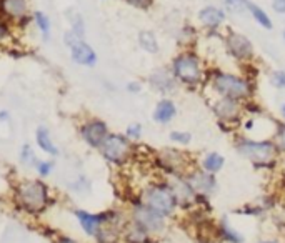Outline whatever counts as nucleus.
<instances>
[{
	"instance_id": "f257e3e1",
	"label": "nucleus",
	"mask_w": 285,
	"mask_h": 243,
	"mask_svg": "<svg viewBox=\"0 0 285 243\" xmlns=\"http://www.w3.org/2000/svg\"><path fill=\"white\" fill-rule=\"evenodd\" d=\"M12 201L24 215L42 217L50 207H54L55 198L44 178H25L12 187Z\"/></svg>"
},
{
	"instance_id": "f03ea898",
	"label": "nucleus",
	"mask_w": 285,
	"mask_h": 243,
	"mask_svg": "<svg viewBox=\"0 0 285 243\" xmlns=\"http://www.w3.org/2000/svg\"><path fill=\"white\" fill-rule=\"evenodd\" d=\"M203 89L210 90L215 97L245 102V100L255 97L257 82L247 78L242 73H234L222 69H207V82Z\"/></svg>"
},
{
	"instance_id": "7ed1b4c3",
	"label": "nucleus",
	"mask_w": 285,
	"mask_h": 243,
	"mask_svg": "<svg viewBox=\"0 0 285 243\" xmlns=\"http://www.w3.org/2000/svg\"><path fill=\"white\" fill-rule=\"evenodd\" d=\"M169 67L172 70V75L175 77L178 85L184 87V89L192 92L205 87V82H207V67H205L203 58L195 47L182 49L180 52H177Z\"/></svg>"
},
{
	"instance_id": "20e7f679",
	"label": "nucleus",
	"mask_w": 285,
	"mask_h": 243,
	"mask_svg": "<svg viewBox=\"0 0 285 243\" xmlns=\"http://www.w3.org/2000/svg\"><path fill=\"white\" fill-rule=\"evenodd\" d=\"M234 148L257 170H272L280 157L272 138H252L249 135H237L234 138Z\"/></svg>"
},
{
	"instance_id": "39448f33",
	"label": "nucleus",
	"mask_w": 285,
	"mask_h": 243,
	"mask_svg": "<svg viewBox=\"0 0 285 243\" xmlns=\"http://www.w3.org/2000/svg\"><path fill=\"white\" fill-rule=\"evenodd\" d=\"M138 198L142 204L164 215L165 218H172L178 210V200L167 178L154 180L147 184L138 192Z\"/></svg>"
},
{
	"instance_id": "423d86ee",
	"label": "nucleus",
	"mask_w": 285,
	"mask_h": 243,
	"mask_svg": "<svg viewBox=\"0 0 285 243\" xmlns=\"http://www.w3.org/2000/svg\"><path fill=\"white\" fill-rule=\"evenodd\" d=\"M135 144L125 137V133L110 132L98 148L100 157L112 167H125L134 157Z\"/></svg>"
},
{
	"instance_id": "0eeeda50",
	"label": "nucleus",
	"mask_w": 285,
	"mask_h": 243,
	"mask_svg": "<svg viewBox=\"0 0 285 243\" xmlns=\"http://www.w3.org/2000/svg\"><path fill=\"white\" fill-rule=\"evenodd\" d=\"M129 220L135 221L137 225H140L145 228L152 237H157V235H162L167 228V220L164 215L157 213L155 210H152L150 207L142 204L140 198H134L130 201V213H129Z\"/></svg>"
},
{
	"instance_id": "6e6552de",
	"label": "nucleus",
	"mask_w": 285,
	"mask_h": 243,
	"mask_svg": "<svg viewBox=\"0 0 285 243\" xmlns=\"http://www.w3.org/2000/svg\"><path fill=\"white\" fill-rule=\"evenodd\" d=\"M154 164L165 177H174V175H185L192 165L185 152L178 148H164L154 155Z\"/></svg>"
},
{
	"instance_id": "1a4fd4ad",
	"label": "nucleus",
	"mask_w": 285,
	"mask_h": 243,
	"mask_svg": "<svg viewBox=\"0 0 285 243\" xmlns=\"http://www.w3.org/2000/svg\"><path fill=\"white\" fill-rule=\"evenodd\" d=\"M223 49L232 60H235L240 65L254 62L255 58V47L252 40L245 33L237 30H229L223 35Z\"/></svg>"
},
{
	"instance_id": "9d476101",
	"label": "nucleus",
	"mask_w": 285,
	"mask_h": 243,
	"mask_svg": "<svg viewBox=\"0 0 285 243\" xmlns=\"http://www.w3.org/2000/svg\"><path fill=\"white\" fill-rule=\"evenodd\" d=\"M77 132L85 145L89 148H94V150H98V148L102 147L104 140L107 138V135L110 133V128L107 125V121L102 118L87 117L78 124Z\"/></svg>"
},
{
	"instance_id": "9b49d317",
	"label": "nucleus",
	"mask_w": 285,
	"mask_h": 243,
	"mask_svg": "<svg viewBox=\"0 0 285 243\" xmlns=\"http://www.w3.org/2000/svg\"><path fill=\"white\" fill-rule=\"evenodd\" d=\"M242 104L243 102H238V100L214 97V100H210V109L214 112L217 121H223V124H227L230 127L238 128L242 118L245 117Z\"/></svg>"
},
{
	"instance_id": "f8f14e48",
	"label": "nucleus",
	"mask_w": 285,
	"mask_h": 243,
	"mask_svg": "<svg viewBox=\"0 0 285 243\" xmlns=\"http://www.w3.org/2000/svg\"><path fill=\"white\" fill-rule=\"evenodd\" d=\"M122 215L120 210H117V208H109V210H104V212H97V213H92L87 210H74V217L78 221V225H80L82 232L87 235V237H95V233L98 232V228L102 225L109 224V221L118 218Z\"/></svg>"
},
{
	"instance_id": "ddd939ff",
	"label": "nucleus",
	"mask_w": 285,
	"mask_h": 243,
	"mask_svg": "<svg viewBox=\"0 0 285 243\" xmlns=\"http://www.w3.org/2000/svg\"><path fill=\"white\" fill-rule=\"evenodd\" d=\"M32 13L29 0H0V15L7 18L15 29H27L32 24Z\"/></svg>"
},
{
	"instance_id": "4468645a",
	"label": "nucleus",
	"mask_w": 285,
	"mask_h": 243,
	"mask_svg": "<svg viewBox=\"0 0 285 243\" xmlns=\"http://www.w3.org/2000/svg\"><path fill=\"white\" fill-rule=\"evenodd\" d=\"M149 87L154 92L160 93L162 97H170L178 90V82L175 77L172 75L170 67H157L155 70L150 72V75L147 77Z\"/></svg>"
},
{
	"instance_id": "2eb2a0df",
	"label": "nucleus",
	"mask_w": 285,
	"mask_h": 243,
	"mask_svg": "<svg viewBox=\"0 0 285 243\" xmlns=\"http://www.w3.org/2000/svg\"><path fill=\"white\" fill-rule=\"evenodd\" d=\"M185 178L194 188V192L198 195H207L212 197L218 190V181L214 173L205 172L200 167H192L190 170L185 173Z\"/></svg>"
},
{
	"instance_id": "dca6fc26",
	"label": "nucleus",
	"mask_w": 285,
	"mask_h": 243,
	"mask_svg": "<svg viewBox=\"0 0 285 243\" xmlns=\"http://www.w3.org/2000/svg\"><path fill=\"white\" fill-rule=\"evenodd\" d=\"M167 180L178 200V210H194L195 192L185 178V175H174V177H167Z\"/></svg>"
},
{
	"instance_id": "f3484780",
	"label": "nucleus",
	"mask_w": 285,
	"mask_h": 243,
	"mask_svg": "<svg viewBox=\"0 0 285 243\" xmlns=\"http://www.w3.org/2000/svg\"><path fill=\"white\" fill-rule=\"evenodd\" d=\"M197 20L202 25V29H205V32H218L227 20V12L222 7L205 5L198 10Z\"/></svg>"
},
{
	"instance_id": "a211bd4d",
	"label": "nucleus",
	"mask_w": 285,
	"mask_h": 243,
	"mask_svg": "<svg viewBox=\"0 0 285 243\" xmlns=\"http://www.w3.org/2000/svg\"><path fill=\"white\" fill-rule=\"evenodd\" d=\"M69 50H70L72 62L80 67L92 69V67H95L98 62V55H97L95 49L87 42V40H78V42H75Z\"/></svg>"
},
{
	"instance_id": "6ab92c4d",
	"label": "nucleus",
	"mask_w": 285,
	"mask_h": 243,
	"mask_svg": "<svg viewBox=\"0 0 285 243\" xmlns=\"http://www.w3.org/2000/svg\"><path fill=\"white\" fill-rule=\"evenodd\" d=\"M178 115L177 104L170 97H162L154 107L152 112V120L158 125H169L170 121H174Z\"/></svg>"
},
{
	"instance_id": "aec40b11",
	"label": "nucleus",
	"mask_w": 285,
	"mask_h": 243,
	"mask_svg": "<svg viewBox=\"0 0 285 243\" xmlns=\"http://www.w3.org/2000/svg\"><path fill=\"white\" fill-rule=\"evenodd\" d=\"M215 238L223 243H243L245 237L229 221L227 217H222L215 224Z\"/></svg>"
},
{
	"instance_id": "412c9836",
	"label": "nucleus",
	"mask_w": 285,
	"mask_h": 243,
	"mask_svg": "<svg viewBox=\"0 0 285 243\" xmlns=\"http://www.w3.org/2000/svg\"><path fill=\"white\" fill-rule=\"evenodd\" d=\"M122 241L124 243H152L154 237L142 228L140 225H137L135 221L127 220V224L122 228Z\"/></svg>"
},
{
	"instance_id": "4be33fe9",
	"label": "nucleus",
	"mask_w": 285,
	"mask_h": 243,
	"mask_svg": "<svg viewBox=\"0 0 285 243\" xmlns=\"http://www.w3.org/2000/svg\"><path fill=\"white\" fill-rule=\"evenodd\" d=\"M35 144L45 155H49V157H58V153H60V152H58V147L55 145L54 138H52L50 130L47 127H44V125L37 127V130H35Z\"/></svg>"
},
{
	"instance_id": "5701e85b",
	"label": "nucleus",
	"mask_w": 285,
	"mask_h": 243,
	"mask_svg": "<svg viewBox=\"0 0 285 243\" xmlns=\"http://www.w3.org/2000/svg\"><path fill=\"white\" fill-rule=\"evenodd\" d=\"M198 167L203 168L205 172L217 175L218 172L223 170V167H225V157H223L222 153H218V152H209V153H205L203 157H202L200 165H198Z\"/></svg>"
},
{
	"instance_id": "b1692460",
	"label": "nucleus",
	"mask_w": 285,
	"mask_h": 243,
	"mask_svg": "<svg viewBox=\"0 0 285 243\" xmlns=\"http://www.w3.org/2000/svg\"><path fill=\"white\" fill-rule=\"evenodd\" d=\"M137 42L138 47L150 53V55H157L158 52H160V44H158V38L157 35L152 30H140L137 35Z\"/></svg>"
},
{
	"instance_id": "393cba45",
	"label": "nucleus",
	"mask_w": 285,
	"mask_h": 243,
	"mask_svg": "<svg viewBox=\"0 0 285 243\" xmlns=\"http://www.w3.org/2000/svg\"><path fill=\"white\" fill-rule=\"evenodd\" d=\"M32 24H34L37 32L42 35V38L47 42L49 37H50V32H52V20H50V17L44 10H34V13H32Z\"/></svg>"
},
{
	"instance_id": "a878e982",
	"label": "nucleus",
	"mask_w": 285,
	"mask_h": 243,
	"mask_svg": "<svg viewBox=\"0 0 285 243\" xmlns=\"http://www.w3.org/2000/svg\"><path fill=\"white\" fill-rule=\"evenodd\" d=\"M197 29L192 24L185 22L180 30H178V35H177V44L180 45V49H190V47H195L197 42Z\"/></svg>"
},
{
	"instance_id": "bb28decb",
	"label": "nucleus",
	"mask_w": 285,
	"mask_h": 243,
	"mask_svg": "<svg viewBox=\"0 0 285 243\" xmlns=\"http://www.w3.org/2000/svg\"><path fill=\"white\" fill-rule=\"evenodd\" d=\"M65 17H67L69 24H70V32L74 33L77 38L85 40V33H87V27H85V20L82 17V13H78L75 10L69 9L67 13H65Z\"/></svg>"
},
{
	"instance_id": "cd10ccee",
	"label": "nucleus",
	"mask_w": 285,
	"mask_h": 243,
	"mask_svg": "<svg viewBox=\"0 0 285 243\" xmlns=\"http://www.w3.org/2000/svg\"><path fill=\"white\" fill-rule=\"evenodd\" d=\"M249 13L250 17L255 20V24H258L265 30H272L274 29V24H272V18L267 12H265L260 5H257L254 2H249Z\"/></svg>"
},
{
	"instance_id": "c85d7f7f",
	"label": "nucleus",
	"mask_w": 285,
	"mask_h": 243,
	"mask_svg": "<svg viewBox=\"0 0 285 243\" xmlns=\"http://www.w3.org/2000/svg\"><path fill=\"white\" fill-rule=\"evenodd\" d=\"M15 35V27L12 25L5 17L0 15V49L9 47Z\"/></svg>"
},
{
	"instance_id": "c756f323",
	"label": "nucleus",
	"mask_w": 285,
	"mask_h": 243,
	"mask_svg": "<svg viewBox=\"0 0 285 243\" xmlns=\"http://www.w3.org/2000/svg\"><path fill=\"white\" fill-rule=\"evenodd\" d=\"M37 153L34 152V148H32L30 144H24L21 147V152H18V161L27 167V168H34L35 164H37Z\"/></svg>"
},
{
	"instance_id": "7c9ffc66",
	"label": "nucleus",
	"mask_w": 285,
	"mask_h": 243,
	"mask_svg": "<svg viewBox=\"0 0 285 243\" xmlns=\"http://www.w3.org/2000/svg\"><path fill=\"white\" fill-rule=\"evenodd\" d=\"M249 2L250 0H222L225 12H230L234 15L249 13Z\"/></svg>"
},
{
	"instance_id": "2f4dec72",
	"label": "nucleus",
	"mask_w": 285,
	"mask_h": 243,
	"mask_svg": "<svg viewBox=\"0 0 285 243\" xmlns=\"http://www.w3.org/2000/svg\"><path fill=\"white\" fill-rule=\"evenodd\" d=\"M272 140L277 145V150L280 155H285V121H277L275 132L272 135Z\"/></svg>"
},
{
	"instance_id": "473e14b6",
	"label": "nucleus",
	"mask_w": 285,
	"mask_h": 243,
	"mask_svg": "<svg viewBox=\"0 0 285 243\" xmlns=\"http://www.w3.org/2000/svg\"><path fill=\"white\" fill-rule=\"evenodd\" d=\"M169 138L172 144H175L178 147H187L192 144V133L187 130H172L169 133Z\"/></svg>"
},
{
	"instance_id": "72a5a7b5",
	"label": "nucleus",
	"mask_w": 285,
	"mask_h": 243,
	"mask_svg": "<svg viewBox=\"0 0 285 243\" xmlns=\"http://www.w3.org/2000/svg\"><path fill=\"white\" fill-rule=\"evenodd\" d=\"M34 168H35V172H37L38 177H40V178H47V177H50V175H52V172H54L55 164H54V160H49V158L42 160V158H38Z\"/></svg>"
},
{
	"instance_id": "f704fd0d",
	"label": "nucleus",
	"mask_w": 285,
	"mask_h": 243,
	"mask_svg": "<svg viewBox=\"0 0 285 243\" xmlns=\"http://www.w3.org/2000/svg\"><path fill=\"white\" fill-rule=\"evenodd\" d=\"M242 105H243V113H245V117H262V115H263L262 105L258 104L255 98L245 100V102H243Z\"/></svg>"
},
{
	"instance_id": "c9c22d12",
	"label": "nucleus",
	"mask_w": 285,
	"mask_h": 243,
	"mask_svg": "<svg viewBox=\"0 0 285 243\" xmlns=\"http://www.w3.org/2000/svg\"><path fill=\"white\" fill-rule=\"evenodd\" d=\"M142 133H144V128H142V124H138V121L130 124V125H127V128H125V137L134 141V144L142 138Z\"/></svg>"
},
{
	"instance_id": "e433bc0d",
	"label": "nucleus",
	"mask_w": 285,
	"mask_h": 243,
	"mask_svg": "<svg viewBox=\"0 0 285 243\" xmlns=\"http://www.w3.org/2000/svg\"><path fill=\"white\" fill-rule=\"evenodd\" d=\"M270 84L277 90H285V70H274L270 73Z\"/></svg>"
},
{
	"instance_id": "4c0bfd02",
	"label": "nucleus",
	"mask_w": 285,
	"mask_h": 243,
	"mask_svg": "<svg viewBox=\"0 0 285 243\" xmlns=\"http://www.w3.org/2000/svg\"><path fill=\"white\" fill-rule=\"evenodd\" d=\"M124 2L127 5H130V7H134V9H137V10L147 12L154 7L155 0H124Z\"/></svg>"
},
{
	"instance_id": "58836bf2",
	"label": "nucleus",
	"mask_w": 285,
	"mask_h": 243,
	"mask_svg": "<svg viewBox=\"0 0 285 243\" xmlns=\"http://www.w3.org/2000/svg\"><path fill=\"white\" fill-rule=\"evenodd\" d=\"M125 90H127L129 93H132V95H138V93L142 92V84L138 82V80H132V82H129L127 85H125Z\"/></svg>"
},
{
	"instance_id": "ea45409f",
	"label": "nucleus",
	"mask_w": 285,
	"mask_h": 243,
	"mask_svg": "<svg viewBox=\"0 0 285 243\" xmlns=\"http://www.w3.org/2000/svg\"><path fill=\"white\" fill-rule=\"evenodd\" d=\"M272 10L278 15H283L285 13V0H272Z\"/></svg>"
},
{
	"instance_id": "a19ab883",
	"label": "nucleus",
	"mask_w": 285,
	"mask_h": 243,
	"mask_svg": "<svg viewBox=\"0 0 285 243\" xmlns=\"http://www.w3.org/2000/svg\"><path fill=\"white\" fill-rule=\"evenodd\" d=\"M78 40H80V38H77L75 35H74V33H72L70 30H67V32H65L64 33V44L65 45H67L69 47V49H70V47L72 45H74L75 42H78Z\"/></svg>"
},
{
	"instance_id": "79ce46f5",
	"label": "nucleus",
	"mask_w": 285,
	"mask_h": 243,
	"mask_svg": "<svg viewBox=\"0 0 285 243\" xmlns=\"http://www.w3.org/2000/svg\"><path fill=\"white\" fill-rule=\"evenodd\" d=\"M54 243H78L77 240L67 237V235H62V233H57L54 237Z\"/></svg>"
},
{
	"instance_id": "37998d69",
	"label": "nucleus",
	"mask_w": 285,
	"mask_h": 243,
	"mask_svg": "<svg viewBox=\"0 0 285 243\" xmlns=\"http://www.w3.org/2000/svg\"><path fill=\"white\" fill-rule=\"evenodd\" d=\"M9 120H10V112L0 110V121H9Z\"/></svg>"
},
{
	"instance_id": "c03bdc74",
	"label": "nucleus",
	"mask_w": 285,
	"mask_h": 243,
	"mask_svg": "<svg viewBox=\"0 0 285 243\" xmlns=\"http://www.w3.org/2000/svg\"><path fill=\"white\" fill-rule=\"evenodd\" d=\"M257 243H280V241L275 238H265V240H258Z\"/></svg>"
},
{
	"instance_id": "a18cd8bd",
	"label": "nucleus",
	"mask_w": 285,
	"mask_h": 243,
	"mask_svg": "<svg viewBox=\"0 0 285 243\" xmlns=\"http://www.w3.org/2000/svg\"><path fill=\"white\" fill-rule=\"evenodd\" d=\"M280 115H282V120L285 121V102L280 105Z\"/></svg>"
},
{
	"instance_id": "49530a36",
	"label": "nucleus",
	"mask_w": 285,
	"mask_h": 243,
	"mask_svg": "<svg viewBox=\"0 0 285 243\" xmlns=\"http://www.w3.org/2000/svg\"><path fill=\"white\" fill-rule=\"evenodd\" d=\"M282 37H283V40H285V30H283V35H282Z\"/></svg>"
},
{
	"instance_id": "de8ad7c7",
	"label": "nucleus",
	"mask_w": 285,
	"mask_h": 243,
	"mask_svg": "<svg viewBox=\"0 0 285 243\" xmlns=\"http://www.w3.org/2000/svg\"><path fill=\"white\" fill-rule=\"evenodd\" d=\"M283 243H285V240H283Z\"/></svg>"
}]
</instances>
